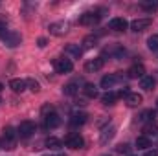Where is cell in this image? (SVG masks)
<instances>
[{"mask_svg":"<svg viewBox=\"0 0 158 156\" xmlns=\"http://www.w3.org/2000/svg\"><path fill=\"white\" fill-rule=\"evenodd\" d=\"M53 68H55L57 74H70V72L74 70V63H72V59L61 57V59H55Z\"/></svg>","mask_w":158,"mask_h":156,"instance_id":"cell-1","label":"cell"},{"mask_svg":"<svg viewBox=\"0 0 158 156\" xmlns=\"http://www.w3.org/2000/svg\"><path fill=\"white\" fill-rule=\"evenodd\" d=\"M35 130H37V125L33 121H22L19 125V129H17V132H19L20 138H30V136L35 134Z\"/></svg>","mask_w":158,"mask_h":156,"instance_id":"cell-2","label":"cell"},{"mask_svg":"<svg viewBox=\"0 0 158 156\" xmlns=\"http://www.w3.org/2000/svg\"><path fill=\"white\" fill-rule=\"evenodd\" d=\"M99 18H101V15H98V11H86L79 17V24L81 26H94L99 22Z\"/></svg>","mask_w":158,"mask_h":156,"instance_id":"cell-3","label":"cell"},{"mask_svg":"<svg viewBox=\"0 0 158 156\" xmlns=\"http://www.w3.org/2000/svg\"><path fill=\"white\" fill-rule=\"evenodd\" d=\"M48 30H50L52 35H55V37H63V35L70 30V24L64 22V20H59V22H52Z\"/></svg>","mask_w":158,"mask_h":156,"instance_id":"cell-4","label":"cell"},{"mask_svg":"<svg viewBox=\"0 0 158 156\" xmlns=\"http://www.w3.org/2000/svg\"><path fill=\"white\" fill-rule=\"evenodd\" d=\"M64 145L66 147H70V149H81L83 145H85V140L79 136V134H68L66 138H64Z\"/></svg>","mask_w":158,"mask_h":156,"instance_id":"cell-5","label":"cell"},{"mask_svg":"<svg viewBox=\"0 0 158 156\" xmlns=\"http://www.w3.org/2000/svg\"><path fill=\"white\" fill-rule=\"evenodd\" d=\"M103 64H105V59H103V57H96V59L86 61L85 70H86V72H90V74H94V72H99V70L103 68Z\"/></svg>","mask_w":158,"mask_h":156,"instance_id":"cell-6","label":"cell"},{"mask_svg":"<svg viewBox=\"0 0 158 156\" xmlns=\"http://www.w3.org/2000/svg\"><path fill=\"white\" fill-rule=\"evenodd\" d=\"M143 76H145V68H143L142 63H136L127 70V77L129 79H142Z\"/></svg>","mask_w":158,"mask_h":156,"instance_id":"cell-7","label":"cell"},{"mask_svg":"<svg viewBox=\"0 0 158 156\" xmlns=\"http://www.w3.org/2000/svg\"><path fill=\"white\" fill-rule=\"evenodd\" d=\"M19 136V132L13 129V127H6L4 129V142H6V149H15L13 147V143H15V138Z\"/></svg>","mask_w":158,"mask_h":156,"instance_id":"cell-8","label":"cell"},{"mask_svg":"<svg viewBox=\"0 0 158 156\" xmlns=\"http://www.w3.org/2000/svg\"><path fill=\"white\" fill-rule=\"evenodd\" d=\"M2 40L6 42V46H9V48H17V46L22 42V37H20V33H17V31H7V35H6Z\"/></svg>","mask_w":158,"mask_h":156,"instance_id":"cell-9","label":"cell"},{"mask_svg":"<svg viewBox=\"0 0 158 156\" xmlns=\"http://www.w3.org/2000/svg\"><path fill=\"white\" fill-rule=\"evenodd\" d=\"M151 18H136V20H132L131 22V30L132 31H136V33H140V31H143V30H147L149 26H151Z\"/></svg>","mask_w":158,"mask_h":156,"instance_id":"cell-10","label":"cell"},{"mask_svg":"<svg viewBox=\"0 0 158 156\" xmlns=\"http://www.w3.org/2000/svg\"><path fill=\"white\" fill-rule=\"evenodd\" d=\"M121 81V76L118 74H110V76H105V77L101 79V88H107V90H110L116 83Z\"/></svg>","mask_w":158,"mask_h":156,"instance_id":"cell-11","label":"cell"},{"mask_svg":"<svg viewBox=\"0 0 158 156\" xmlns=\"http://www.w3.org/2000/svg\"><path fill=\"white\" fill-rule=\"evenodd\" d=\"M127 26H129V22H127L125 18H121V17H116V18H112V20L109 22V28L114 30V31H125Z\"/></svg>","mask_w":158,"mask_h":156,"instance_id":"cell-12","label":"cell"},{"mask_svg":"<svg viewBox=\"0 0 158 156\" xmlns=\"http://www.w3.org/2000/svg\"><path fill=\"white\" fill-rule=\"evenodd\" d=\"M105 53L109 55V57H123L125 55V48L121 46V44H112V46H109V48H105Z\"/></svg>","mask_w":158,"mask_h":156,"instance_id":"cell-13","label":"cell"},{"mask_svg":"<svg viewBox=\"0 0 158 156\" xmlns=\"http://www.w3.org/2000/svg\"><path fill=\"white\" fill-rule=\"evenodd\" d=\"M59 125H61V116L57 112H53V114L44 117V127L46 129H57Z\"/></svg>","mask_w":158,"mask_h":156,"instance_id":"cell-14","label":"cell"},{"mask_svg":"<svg viewBox=\"0 0 158 156\" xmlns=\"http://www.w3.org/2000/svg\"><path fill=\"white\" fill-rule=\"evenodd\" d=\"M125 101H127L129 107H138V105H142L143 97H142V94H138V92H129V94L125 96Z\"/></svg>","mask_w":158,"mask_h":156,"instance_id":"cell-15","label":"cell"},{"mask_svg":"<svg viewBox=\"0 0 158 156\" xmlns=\"http://www.w3.org/2000/svg\"><path fill=\"white\" fill-rule=\"evenodd\" d=\"M114 136H116V127H112V125H110V127H105L103 132H101V136H99V142L105 145V143H109Z\"/></svg>","mask_w":158,"mask_h":156,"instance_id":"cell-16","label":"cell"},{"mask_svg":"<svg viewBox=\"0 0 158 156\" xmlns=\"http://www.w3.org/2000/svg\"><path fill=\"white\" fill-rule=\"evenodd\" d=\"M86 114L85 112H74L72 116H70V125L72 127H79V125H85L86 123Z\"/></svg>","mask_w":158,"mask_h":156,"instance_id":"cell-17","label":"cell"},{"mask_svg":"<svg viewBox=\"0 0 158 156\" xmlns=\"http://www.w3.org/2000/svg\"><path fill=\"white\" fill-rule=\"evenodd\" d=\"M9 88H11L13 92L20 94V92H24L28 86H26V81H24V79H11V81H9Z\"/></svg>","mask_w":158,"mask_h":156,"instance_id":"cell-18","label":"cell"},{"mask_svg":"<svg viewBox=\"0 0 158 156\" xmlns=\"http://www.w3.org/2000/svg\"><path fill=\"white\" fill-rule=\"evenodd\" d=\"M155 84H156V81H155V77H151V76H143V77L140 79V86L143 88V90H153L155 88Z\"/></svg>","mask_w":158,"mask_h":156,"instance_id":"cell-19","label":"cell"},{"mask_svg":"<svg viewBox=\"0 0 158 156\" xmlns=\"http://www.w3.org/2000/svg\"><path fill=\"white\" fill-rule=\"evenodd\" d=\"M64 53H68V55H72V57L79 59L81 53H83V48H81L79 44H68V46L64 48Z\"/></svg>","mask_w":158,"mask_h":156,"instance_id":"cell-20","label":"cell"},{"mask_svg":"<svg viewBox=\"0 0 158 156\" xmlns=\"http://www.w3.org/2000/svg\"><path fill=\"white\" fill-rule=\"evenodd\" d=\"M46 147H48L50 151H59V149L63 147V142H61L59 138H55V136H50V138L46 140Z\"/></svg>","mask_w":158,"mask_h":156,"instance_id":"cell-21","label":"cell"},{"mask_svg":"<svg viewBox=\"0 0 158 156\" xmlns=\"http://www.w3.org/2000/svg\"><path fill=\"white\" fill-rule=\"evenodd\" d=\"M83 92H85V96H86V97H98V86H96V84H92V83H85Z\"/></svg>","mask_w":158,"mask_h":156,"instance_id":"cell-22","label":"cell"},{"mask_svg":"<svg viewBox=\"0 0 158 156\" xmlns=\"http://www.w3.org/2000/svg\"><path fill=\"white\" fill-rule=\"evenodd\" d=\"M118 92H112V90H109L103 97H101V101H103V105H114V101L118 99Z\"/></svg>","mask_w":158,"mask_h":156,"instance_id":"cell-23","label":"cell"},{"mask_svg":"<svg viewBox=\"0 0 158 156\" xmlns=\"http://www.w3.org/2000/svg\"><path fill=\"white\" fill-rule=\"evenodd\" d=\"M96 46H98V37H96V35H88V37L83 39V48H85V50H92V48H96Z\"/></svg>","mask_w":158,"mask_h":156,"instance_id":"cell-24","label":"cell"},{"mask_svg":"<svg viewBox=\"0 0 158 156\" xmlns=\"http://www.w3.org/2000/svg\"><path fill=\"white\" fill-rule=\"evenodd\" d=\"M136 147H138V149L147 151V149L151 147V140H149V138H145V136H140V138H136Z\"/></svg>","mask_w":158,"mask_h":156,"instance_id":"cell-25","label":"cell"},{"mask_svg":"<svg viewBox=\"0 0 158 156\" xmlns=\"http://www.w3.org/2000/svg\"><path fill=\"white\" fill-rule=\"evenodd\" d=\"M143 134H145V138H151V136H158V127H156V125H153V123L145 125V127H143Z\"/></svg>","mask_w":158,"mask_h":156,"instance_id":"cell-26","label":"cell"},{"mask_svg":"<svg viewBox=\"0 0 158 156\" xmlns=\"http://www.w3.org/2000/svg\"><path fill=\"white\" fill-rule=\"evenodd\" d=\"M63 92H64L66 96H76V94L79 92V86L76 84V83H68V84L63 88Z\"/></svg>","mask_w":158,"mask_h":156,"instance_id":"cell-27","label":"cell"},{"mask_svg":"<svg viewBox=\"0 0 158 156\" xmlns=\"http://www.w3.org/2000/svg\"><path fill=\"white\" fill-rule=\"evenodd\" d=\"M147 48L153 51H158V35H151L147 39Z\"/></svg>","mask_w":158,"mask_h":156,"instance_id":"cell-28","label":"cell"},{"mask_svg":"<svg viewBox=\"0 0 158 156\" xmlns=\"http://www.w3.org/2000/svg\"><path fill=\"white\" fill-rule=\"evenodd\" d=\"M26 86H28V88H30L31 92H35V94H37V92L40 90V84L37 83V81H35V79H31V77L26 79Z\"/></svg>","mask_w":158,"mask_h":156,"instance_id":"cell-29","label":"cell"},{"mask_svg":"<svg viewBox=\"0 0 158 156\" xmlns=\"http://www.w3.org/2000/svg\"><path fill=\"white\" fill-rule=\"evenodd\" d=\"M155 117H156V112H155V110H145V112L140 116V119H142V121H151V123H153Z\"/></svg>","mask_w":158,"mask_h":156,"instance_id":"cell-30","label":"cell"},{"mask_svg":"<svg viewBox=\"0 0 158 156\" xmlns=\"http://www.w3.org/2000/svg\"><path fill=\"white\" fill-rule=\"evenodd\" d=\"M116 151H118L119 154H129L131 147H129V143H119L118 147H116Z\"/></svg>","mask_w":158,"mask_h":156,"instance_id":"cell-31","label":"cell"},{"mask_svg":"<svg viewBox=\"0 0 158 156\" xmlns=\"http://www.w3.org/2000/svg\"><path fill=\"white\" fill-rule=\"evenodd\" d=\"M142 7L147 9V11H155V9H158V2H143Z\"/></svg>","mask_w":158,"mask_h":156,"instance_id":"cell-32","label":"cell"},{"mask_svg":"<svg viewBox=\"0 0 158 156\" xmlns=\"http://www.w3.org/2000/svg\"><path fill=\"white\" fill-rule=\"evenodd\" d=\"M40 112H42V117H46V116H50V114H53L55 110H53V107H52V105H44Z\"/></svg>","mask_w":158,"mask_h":156,"instance_id":"cell-33","label":"cell"},{"mask_svg":"<svg viewBox=\"0 0 158 156\" xmlns=\"http://www.w3.org/2000/svg\"><path fill=\"white\" fill-rule=\"evenodd\" d=\"M6 35H7V30H6V24H0V37L4 39Z\"/></svg>","mask_w":158,"mask_h":156,"instance_id":"cell-34","label":"cell"},{"mask_svg":"<svg viewBox=\"0 0 158 156\" xmlns=\"http://www.w3.org/2000/svg\"><path fill=\"white\" fill-rule=\"evenodd\" d=\"M44 46H46V39H44V37H40V39H39V48H44Z\"/></svg>","mask_w":158,"mask_h":156,"instance_id":"cell-35","label":"cell"},{"mask_svg":"<svg viewBox=\"0 0 158 156\" xmlns=\"http://www.w3.org/2000/svg\"><path fill=\"white\" fill-rule=\"evenodd\" d=\"M145 156H158V151H147Z\"/></svg>","mask_w":158,"mask_h":156,"instance_id":"cell-36","label":"cell"},{"mask_svg":"<svg viewBox=\"0 0 158 156\" xmlns=\"http://www.w3.org/2000/svg\"><path fill=\"white\" fill-rule=\"evenodd\" d=\"M2 88H4V86H2V83H0V92H2Z\"/></svg>","mask_w":158,"mask_h":156,"instance_id":"cell-37","label":"cell"},{"mask_svg":"<svg viewBox=\"0 0 158 156\" xmlns=\"http://www.w3.org/2000/svg\"><path fill=\"white\" fill-rule=\"evenodd\" d=\"M103 156H110V154H103Z\"/></svg>","mask_w":158,"mask_h":156,"instance_id":"cell-38","label":"cell"},{"mask_svg":"<svg viewBox=\"0 0 158 156\" xmlns=\"http://www.w3.org/2000/svg\"><path fill=\"white\" fill-rule=\"evenodd\" d=\"M156 107H158V99H156Z\"/></svg>","mask_w":158,"mask_h":156,"instance_id":"cell-39","label":"cell"},{"mask_svg":"<svg viewBox=\"0 0 158 156\" xmlns=\"http://www.w3.org/2000/svg\"><path fill=\"white\" fill-rule=\"evenodd\" d=\"M59 156H64V154H59Z\"/></svg>","mask_w":158,"mask_h":156,"instance_id":"cell-40","label":"cell"},{"mask_svg":"<svg viewBox=\"0 0 158 156\" xmlns=\"http://www.w3.org/2000/svg\"><path fill=\"white\" fill-rule=\"evenodd\" d=\"M0 103H2V99H0Z\"/></svg>","mask_w":158,"mask_h":156,"instance_id":"cell-41","label":"cell"},{"mask_svg":"<svg viewBox=\"0 0 158 156\" xmlns=\"http://www.w3.org/2000/svg\"><path fill=\"white\" fill-rule=\"evenodd\" d=\"M129 156H132V154H129Z\"/></svg>","mask_w":158,"mask_h":156,"instance_id":"cell-42","label":"cell"}]
</instances>
